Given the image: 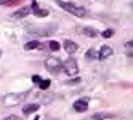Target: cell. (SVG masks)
I'll use <instances>...</instances> for the list:
<instances>
[{"label": "cell", "mask_w": 133, "mask_h": 120, "mask_svg": "<svg viewBox=\"0 0 133 120\" xmlns=\"http://www.w3.org/2000/svg\"><path fill=\"white\" fill-rule=\"evenodd\" d=\"M58 5L63 8V10L69 11L71 15L74 16H79V18H83L85 15H87V10H85L83 6H79V5H74L71 2H63V0H58Z\"/></svg>", "instance_id": "cell-1"}, {"label": "cell", "mask_w": 133, "mask_h": 120, "mask_svg": "<svg viewBox=\"0 0 133 120\" xmlns=\"http://www.w3.org/2000/svg\"><path fill=\"white\" fill-rule=\"evenodd\" d=\"M27 93H29V91H24V93H16V95H13V93L6 95V96L3 98V104H5V106H8V107L19 104V103H21V99L27 96Z\"/></svg>", "instance_id": "cell-2"}, {"label": "cell", "mask_w": 133, "mask_h": 120, "mask_svg": "<svg viewBox=\"0 0 133 120\" xmlns=\"http://www.w3.org/2000/svg\"><path fill=\"white\" fill-rule=\"evenodd\" d=\"M63 69H64V72L68 74V75L74 77V75H77V74H79V64H77V61H75L74 58H69V59L64 61Z\"/></svg>", "instance_id": "cell-3"}, {"label": "cell", "mask_w": 133, "mask_h": 120, "mask_svg": "<svg viewBox=\"0 0 133 120\" xmlns=\"http://www.w3.org/2000/svg\"><path fill=\"white\" fill-rule=\"evenodd\" d=\"M45 67L48 69L51 74H58L63 69V64L58 58H46L45 59Z\"/></svg>", "instance_id": "cell-4"}, {"label": "cell", "mask_w": 133, "mask_h": 120, "mask_svg": "<svg viewBox=\"0 0 133 120\" xmlns=\"http://www.w3.org/2000/svg\"><path fill=\"white\" fill-rule=\"evenodd\" d=\"M87 109H88V99L87 98H82V99L74 103V110L75 112H85Z\"/></svg>", "instance_id": "cell-5"}, {"label": "cell", "mask_w": 133, "mask_h": 120, "mask_svg": "<svg viewBox=\"0 0 133 120\" xmlns=\"http://www.w3.org/2000/svg\"><path fill=\"white\" fill-rule=\"evenodd\" d=\"M31 11H32L35 16H39V18H45V16H48V11H46V10H40L35 0H32V8H31Z\"/></svg>", "instance_id": "cell-6"}, {"label": "cell", "mask_w": 133, "mask_h": 120, "mask_svg": "<svg viewBox=\"0 0 133 120\" xmlns=\"http://www.w3.org/2000/svg\"><path fill=\"white\" fill-rule=\"evenodd\" d=\"M111 54H112V48L108 47V45H104V47H101V50L98 53V58H99V61H104L106 58H109Z\"/></svg>", "instance_id": "cell-7"}, {"label": "cell", "mask_w": 133, "mask_h": 120, "mask_svg": "<svg viewBox=\"0 0 133 120\" xmlns=\"http://www.w3.org/2000/svg\"><path fill=\"white\" fill-rule=\"evenodd\" d=\"M64 48H66V51H68L69 54H74L75 51H77L79 45L75 42H72V40H64Z\"/></svg>", "instance_id": "cell-8"}, {"label": "cell", "mask_w": 133, "mask_h": 120, "mask_svg": "<svg viewBox=\"0 0 133 120\" xmlns=\"http://www.w3.org/2000/svg\"><path fill=\"white\" fill-rule=\"evenodd\" d=\"M55 29H56V27L51 26V27H48V29H31L29 32L31 34H37V35H50V32L55 31Z\"/></svg>", "instance_id": "cell-9"}, {"label": "cell", "mask_w": 133, "mask_h": 120, "mask_svg": "<svg viewBox=\"0 0 133 120\" xmlns=\"http://www.w3.org/2000/svg\"><path fill=\"white\" fill-rule=\"evenodd\" d=\"M111 117H114V114H111V112H101V114L91 115L88 120H104V118H111Z\"/></svg>", "instance_id": "cell-10"}, {"label": "cell", "mask_w": 133, "mask_h": 120, "mask_svg": "<svg viewBox=\"0 0 133 120\" xmlns=\"http://www.w3.org/2000/svg\"><path fill=\"white\" fill-rule=\"evenodd\" d=\"M31 13V8H21V10H18V11H15L11 16L13 18H26L27 15Z\"/></svg>", "instance_id": "cell-11"}, {"label": "cell", "mask_w": 133, "mask_h": 120, "mask_svg": "<svg viewBox=\"0 0 133 120\" xmlns=\"http://www.w3.org/2000/svg\"><path fill=\"white\" fill-rule=\"evenodd\" d=\"M39 109H40V106H39V104H27V106H24V107H23V112L27 115V114L35 112V110H39Z\"/></svg>", "instance_id": "cell-12"}, {"label": "cell", "mask_w": 133, "mask_h": 120, "mask_svg": "<svg viewBox=\"0 0 133 120\" xmlns=\"http://www.w3.org/2000/svg\"><path fill=\"white\" fill-rule=\"evenodd\" d=\"M24 48L26 50H35V48H40V43L37 42V40H32V42H27L24 45Z\"/></svg>", "instance_id": "cell-13"}, {"label": "cell", "mask_w": 133, "mask_h": 120, "mask_svg": "<svg viewBox=\"0 0 133 120\" xmlns=\"http://www.w3.org/2000/svg\"><path fill=\"white\" fill-rule=\"evenodd\" d=\"M85 58H87L88 61H91V59H95V58H98V53L95 51V50H88L87 53H85Z\"/></svg>", "instance_id": "cell-14"}, {"label": "cell", "mask_w": 133, "mask_h": 120, "mask_svg": "<svg viewBox=\"0 0 133 120\" xmlns=\"http://www.w3.org/2000/svg\"><path fill=\"white\" fill-rule=\"evenodd\" d=\"M83 34L85 35H88V37H96V31H95V29H91V27H85V29H83Z\"/></svg>", "instance_id": "cell-15"}, {"label": "cell", "mask_w": 133, "mask_h": 120, "mask_svg": "<svg viewBox=\"0 0 133 120\" xmlns=\"http://www.w3.org/2000/svg\"><path fill=\"white\" fill-rule=\"evenodd\" d=\"M48 47H50L51 51H58V50H59V43L56 42V40H51V42L48 43Z\"/></svg>", "instance_id": "cell-16"}, {"label": "cell", "mask_w": 133, "mask_h": 120, "mask_svg": "<svg viewBox=\"0 0 133 120\" xmlns=\"http://www.w3.org/2000/svg\"><path fill=\"white\" fill-rule=\"evenodd\" d=\"M39 87H40V90H48L50 80H40V82H39Z\"/></svg>", "instance_id": "cell-17"}, {"label": "cell", "mask_w": 133, "mask_h": 120, "mask_svg": "<svg viewBox=\"0 0 133 120\" xmlns=\"http://www.w3.org/2000/svg\"><path fill=\"white\" fill-rule=\"evenodd\" d=\"M2 3H3V5H8V6H11V5H16V3H21V0H3Z\"/></svg>", "instance_id": "cell-18"}, {"label": "cell", "mask_w": 133, "mask_h": 120, "mask_svg": "<svg viewBox=\"0 0 133 120\" xmlns=\"http://www.w3.org/2000/svg\"><path fill=\"white\" fill-rule=\"evenodd\" d=\"M112 35H114V31H112V29H106V31L103 32V37H104V39H111Z\"/></svg>", "instance_id": "cell-19"}, {"label": "cell", "mask_w": 133, "mask_h": 120, "mask_svg": "<svg viewBox=\"0 0 133 120\" xmlns=\"http://www.w3.org/2000/svg\"><path fill=\"white\" fill-rule=\"evenodd\" d=\"M3 120H19V117H16V115H10V117H6Z\"/></svg>", "instance_id": "cell-20"}, {"label": "cell", "mask_w": 133, "mask_h": 120, "mask_svg": "<svg viewBox=\"0 0 133 120\" xmlns=\"http://www.w3.org/2000/svg\"><path fill=\"white\" fill-rule=\"evenodd\" d=\"M32 82H34V83H39V82H40V77H39V75H34V77H32Z\"/></svg>", "instance_id": "cell-21"}, {"label": "cell", "mask_w": 133, "mask_h": 120, "mask_svg": "<svg viewBox=\"0 0 133 120\" xmlns=\"http://www.w3.org/2000/svg\"><path fill=\"white\" fill-rule=\"evenodd\" d=\"M34 120H39V117H35V118H34Z\"/></svg>", "instance_id": "cell-22"}, {"label": "cell", "mask_w": 133, "mask_h": 120, "mask_svg": "<svg viewBox=\"0 0 133 120\" xmlns=\"http://www.w3.org/2000/svg\"><path fill=\"white\" fill-rule=\"evenodd\" d=\"M2 2H3V0H0V3H2Z\"/></svg>", "instance_id": "cell-23"}]
</instances>
